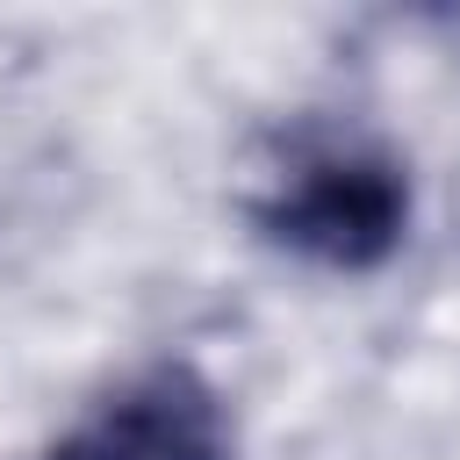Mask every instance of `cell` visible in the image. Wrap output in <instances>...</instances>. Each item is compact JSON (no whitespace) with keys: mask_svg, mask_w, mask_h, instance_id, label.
I'll return each mask as SVG.
<instances>
[{"mask_svg":"<svg viewBox=\"0 0 460 460\" xmlns=\"http://www.w3.org/2000/svg\"><path fill=\"white\" fill-rule=\"evenodd\" d=\"M259 230L316 266L367 273L410 230V180L388 151H316L259 201Z\"/></svg>","mask_w":460,"mask_h":460,"instance_id":"1","label":"cell"},{"mask_svg":"<svg viewBox=\"0 0 460 460\" xmlns=\"http://www.w3.org/2000/svg\"><path fill=\"white\" fill-rule=\"evenodd\" d=\"M43 460H230L216 388L194 367H151L93 424L65 431Z\"/></svg>","mask_w":460,"mask_h":460,"instance_id":"2","label":"cell"}]
</instances>
